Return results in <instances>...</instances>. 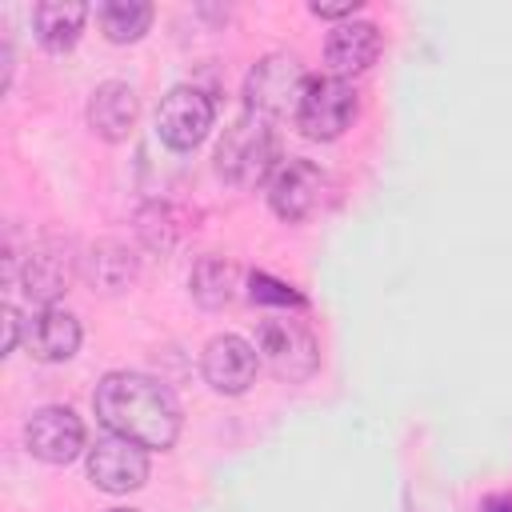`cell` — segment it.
<instances>
[{
	"instance_id": "6da1fadb",
	"label": "cell",
	"mask_w": 512,
	"mask_h": 512,
	"mask_svg": "<svg viewBox=\"0 0 512 512\" xmlns=\"http://www.w3.org/2000/svg\"><path fill=\"white\" fill-rule=\"evenodd\" d=\"M92 408L112 436L140 448H172L180 436V404L172 388L144 372H108L92 392Z\"/></svg>"
},
{
	"instance_id": "7a4b0ae2",
	"label": "cell",
	"mask_w": 512,
	"mask_h": 512,
	"mask_svg": "<svg viewBox=\"0 0 512 512\" xmlns=\"http://www.w3.org/2000/svg\"><path fill=\"white\" fill-rule=\"evenodd\" d=\"M280 164V144L272 132V120L244 112L236 124L224 128L220 144H216V172L236 184V188H252L264 184Z\"/></svg>"
},
{
	"instance_id": "3957f363",
	"label": "cell",
	"mask_w": 512,
	"mask_h": 512,
	"mask_svg": "<svg viewBox=\"0 0 512 512\" xmlns=\"http://www.w3.org/2000/svg\"><path fill=\"white\" fill-rule=\"evenodd\" d=\"M256 356L260 364L288 380V384H300L308 380L316 368H320V344L312 336V328L296 316H264L256 324Z\"/></svg>"
},
{
	"instance_id": "277c9868",
	"label": "cell",
	"mask_w": 512,
	"mask_h": 512,
	"mask_svg": "<svg viewBox=\"0 0 512 512\" xmlns=\"http://www.w3.org/2000/svg\"><path fill=\"white\" fill-rule=\"evenodd\" d=\"M304 84H308V76L292 52H268L244 76V104L252 116H264V120H280L288 112L296 116Z\"/></svg>"
},
{
	"instance_id": "5b68a950",
	"label": "cell",
	"mask_w": 512,
	"mask_h": 512,
	"mask_svg": "<svg viewBox=\"0 0 512 512\" xmlns=\"http://www.w3.org/2000/svg\"><path fill=\"white\" fill-rule=\"evenodd\" d=\"M356 88L340 76H308L304 96L296 104V128L308 140H336L344 128H352L356 120Z\"/></svg>"
},
{
	"instance_id": "8992f818",
	"label": "cell",
	"mask_w": 512,
	"mask_h": 512,
	"mask_svg": "<svg viewBox=\"0 0 512 512\" xmlns=\"http://www.w3.org/2000/svg\"><path fill=\"white\" fill-rule=\"evenodd\" d=\"M212 120H216L212 96L192 84H176L156 108V132L172 152H192L212 132Z\"/></svg>"
},
{
	"instance_id": "52a82bcc",
	"label": "cell",
	"mask_w": 512,
	"mask_h": 512,
	"mask_svg": "<svg viewBox=\"0 0 512 512\" xmlns=\"http://www.w3.org/2000/svg\"><path fill=\"white\" fill-rule=\"evenodd\" d=\"M76 272H80V256L72 252V244L48 236V240H40V244L28 248L24 268H20V288L40 308H52L68 292V284L76 280Z\"/></svg>"
},
{
	"instance_id": "ba28073f",
	"label": "cell",
	"mask_w": 512,
	"mask_h": 512,
	"mask_svg": "<svg viewBox=\"0 0 512 512\" xmlns=\"http://www.w3.org/2000/svg\"><path fill=\"white\" fill-rule=\"evenodd\" d=\"M324 200V172L312 160H280L276 172L268 176V208L284 220V224H300L308 220Z\"/></svg>"
},
{
	"instance_id": "9c48e42d",
	"label": "cell",
	"mask_w": 512,
	"mask_h": 512,
	"mask_svg": "<svg viewBox=\"0 0 512 512\" xmlns=\"http://www.w3.org/2000/svg\"><path fill=\"white\" fill-rule=\"evenodd\" d=\"M88 480L108 496L136 492L148 480V448H140L124 436L96 440L88 448Z\"/></svg>"
},
{
	"instance_id": "30bf717a",
	"label": "cell",
	"mask_w": 512,
	"mask_h": 512,
	"mask_svg": "<svg viewBox=\"0 0 512 512\" xmlns=\"http://www.w3.org/2000/svg\"><path fill=\"white\" fill-rule=\"evenodd\" d=\"M24 444L44 464H68L84 448V420L64 404L36 408L24 424Z\"/></svg>"
},
{
	"instance_id": "8fae6325",
	"label": "cell",
	"mask_w": 512,
	"mask_h": 512,
	"mask_svg": "<svg viewBox=\"0 0 512 512\" xmlns=\"http://www.w3.org/2000/svg\"><path fill=\"white\" fill-rule=\"evenodd\" d=\"M256 368H260V356H256V344H248L244 336H212L204 344V356H200V372L204 380L220 392V396H240L252 388L256 380Z\"/></svg>"
},
{
	"instance_id": "7c38bea8",
	"label": "cell",
	"mask_w": 512,
	"mask_h": 512,
	"mask_svg": "<svg viewBox=\"0 0 512 512\" xmlns=\"http://www.w3.org/2000/svg\"><path fill=\"white\" fill-rule=\"evenodd\" d=\"M380 52H384V32L372 20H344L324 40V64L340 80L368 72L380 60Z\"/></svg>"
},
{
	"instance_id": "4fadbf2b",
	"label": "cell",
	"mask_w": 512,
	"mask_h": 512,
	"mask_svg": "<svg viewBox=\"0 0 512 512\" xmlns=\"http://www.w3.org/2000/svg\"><path fill=\"white\" fill-rule=\"evenodd\" d=\"M24 348L44 360V364H60V360H72L76 348H80V324L72 312L64 308H40L24 320Z\"/></svg>"
},
{
	"instance_id": "5bb4252c",
	"label": "cell",
	"mask_w": 512,
	"mask_h": 512,
	"mask_svg": "<svg viewBox=\"0 0 512 512\" xmlns=\"http://www.w3.org/2000/svg\"><path fill=\"white\" fill-rule=\"evenodd\" d=\"M136 116H140V100L132 92V84L124 80H104L96 84L92 100H88V124L100 140H128V132L136 128Z\"/></svg>"
},
{
	"instance_id": "9a60e30c",
	"label": "cell",
	"mask_w": 512,
	"mask_h": 512,
	"mask_svg": "<svg viewBox=\"0 0 512 512\" xmlns=\"http://www.w3.org/2000/svg\"><path fill=\"white\" fill-rule=\"evenodd\" d=\"M80 276L92 284V292H124L136 280V256L120 240H100L80 256Z\"/></svg>"
},
{
	"instance_id": "2e32d148",
	"label": "cell",
	"mask_w": 512,
	"mask_h": 512,
	"mask_svg": "<svg viewBox=\"0 0 512 512\" xmlns=\"http://www.w3.org/2000/svg\"><path fill=\"white\" fill-rule=\"evenodd\" d=\"M88 8L76 0H44L32 8V32L48 52H68L84 32Z\"/></svg>"
},
{
	"instance_id": "e0dca14e",
	"label": "cell",
	"mask_w": 512,
	"mask_h": 512,
	"mask_svg": "<svg viewBox=\"0 0 512 512\" xmlns=\"http://www.w3.org/2000/svg\"><path fill=\"white\" fill-rule=\"evenodd\" d=\"M188 288H192V300L200 308H224V304H232V296L240 288V268L224 256H200L192 264Z\"/></svg>"
},
{
	"instance_id": "ac0fdd59",
	"label": "cell",
	"mask_w": 512,
	"mask_h": 512,
	"mask_svg": "<svg viewBox=\"0 0 512 512\" xmlns=\"http://www.w3.org/2000/svg\"><path fill=\"white\" fill-rule=\"evenodd\" d=\"M152 4L144 0H104L96 4V24L112 44H132L152 28Z\"/></svg>"
},
{
	"instance_id": "d6986e66",
	"label": "cell",
	"mask_w": 512,
	"mask_h": 512,
	"mask_svg": "<svg viewBox=\"0 0 512 512\" xmlns=\"http://www.w3.org/2000/svg\"><path fill=\"white\" fill-rule=\"evenodd\" d=\"M248 296L256 300V304H280V308H288V304H304V296L300 292H292L284 280H272V276H264V272H252V288H248Z\"/></svg>"
},
{
	"instance_id": "ffe728a7",
	"label": "cell",
	"mask_w": 512,
	"mask_h": 512,
	"mask_svg": "<svg viewBox=\"0 0 512 512\" xmlns=\"http://www.w3.org/2000/svg\"><path fill=\"white\" fill-rule=\"evenodd\" d=\"M356 8H360L356 0H344V4H320V0H316V4H312V16H324V20H340V24H344V20H352Z\"/></svg>"
},
{
	"instance_id": "44dd1931",
	"label": "cell",
	"mask_w": 512,
	"mask_h": 512,
	"mask_svg": "<svg viewBox=\"0 0 512 512\" xmlns=\"http://www.w3.org/2000/svg\"><path fill=\"white\" fill-rule=\"evenodd\" d=\"M20 328H24V320L16 316V308H12V304H4V356H8V352H16Z\"/></svg>"
},
{
	"instance_id": "7402d4cb",
	"label": "cell",
	"mask_w": 512,
	"mask_h": 512,
	"mask_svg": "<svg viewBox=\"0 0 512 512\" xmlns=\"http://www.w3.org/2000/svg\"><path fill=\"white\" fill-rule=\"evenodd\" d=\"M484 512H512V492L488 496V500H484Z\"/></svg>"
},
{
	"instance_id": "603a6c76",
	"label": "cell",
	"mask_w": 512,
	"mask_h": 512,
	"mask_svg": "<svg viewBox=\"0 0 512 512\" xmlns=\"http://www.w3.org/2000/svg\"><path fill=\"white\" fill-rule=\"evenodd\" d=\"M112 512H136V508H112Z\"/></svg>"
}]
</instances>
